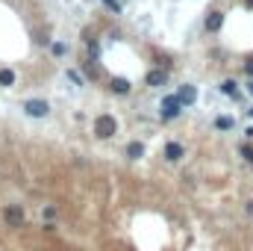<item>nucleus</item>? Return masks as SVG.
Instances as JSON below:
<instances>
[{"label": "nucleus", "mask_w": 253, "mask_h": 251, "mask_svg": "<svg viewBox=\"0 0 253 251\" xmlns=\"http://www.w3.org/2000/svg\"><path fill=\"white\" fill-rule=\"evenodd\" d=\"M100 3H103V6H106V9H112V12H115V15H118V12H121V3H118V0H100Z\"/></svg>", "instance_id": "nucleus-15"}, {"label": "nucleus", "mask_w": 253, "mask_h": 251, "mask_svg": "<svg viewBox=\"0 0 253 251\" xmlns=\"http://www.w3.org/2000/svg\"><path fill=\"white\" fill-rule=\"evenodd\" d=\"M186 157V148L180 145V142H168L165 145V160L168 163H177V160H183Z\"/></svg>", "instance_id": "nucleus-6"}, {"label": "nucleus", "mask_w": 253, "mask_h": 251, "mask_svg": "<svg viewBox=\"0 0 253 251\" xmlns=\"http://www.w3.org/2000/svg\"><path fill=\"white\" fill-rule=\"evenodd\" d=\"M248 95H253V77H251V83H248Z\"/></svg>", "instance_id": "nucleus-19"}, {"label": "nucleus", "mask_w": 253, "mask_h": 251, "mask_svg": "<svg viewBox=\"0 0 253 251\" xmlns=\"http://www.w3.org/2000/svg\"><path fill=\"white\" fill-rule=\"evenodd\" d=\"M24 112L29 118H47L50 115V104L41 101V98H29V101H24Z\"/></svg>", "instance_id": "nucleus-2"}, {"label": "nucleus", "mask_w": 253, "mask_h": 251, "mask_svg": "<svg viewBox=\"0 0 253 251\" xmlns=\"http://www.w3.org/2000/svg\"><path fill=\"white\" fill-rule=\"evenodd\" d=\"M127 157H130V160L144 157V145H141V142H130V145H127Z\"/></svg>", "instance_id": "nucleus-11"}, {"label": "nucleus", "mask_w": 253, "mask_h": 251, "mask_svg": "<svg viewBox=\"0 0 253 251\" xmlns=\"http://www.w3.org/2000/svg\"><path fill=\"white\" fill-rule=\"evenodd\" d=\"M221 27H224V12H209L206 15V30L209 33H218Z\"/></svg>", "instance_id": "nucleus-7"}, {"label": "nucleus", "mask_w": 253, "mask_h": 251, "mask_svg": "<svg viewBox=\"0 0 253 251\" xmlns=\"http://www.w3.org/2000/svg\"><path fill=\"white\" fill-rule=\"evenodd\" d=\"M215 127H218V130H233V127H236V118H230V115H218V118H215Z\"/></svg>", "instance_id": "nucleus-13"}, {"label": "nucleus", "mask_w": 253, "mask_h": 251, "mask_svg": "<svg viewBox=\"0 0 253 251\" xmlns=\"http://www.w3.org/2000/svg\"><path fill=\"white\" fill-rule=\"evenodd\" d=\"M50 50H53V56H65V53H68V44H65V41H53Z\"/></svg>", "instance_id": "nucleus-14"}, {"label": "nucleus", "mask_w": 253, "mask_h": 251, "mask_svg": "<svg viewBox=\"0 0 253 251\" xmlns=\"http://www.w3.org/2000/svg\"><path fill=\"white\" fill-rule=\"evenodd\" d=\"M0 86H3V89L15 86V71H12V68H0Z\"/></svg>", "instance_id": "nucleus-12"}, {"label": "nucleus", "mask_w": 253, "mask_h": 251, "mask_svg": "<svg viewBox=\"0 0 253 251\" xmlns=\"http://www.w3.org/2000/svg\"><path fill=\"white\" fill-rule=\"evenodd\" d=\"M221 92H224L227 98H239V83H236V80H224V83H221Z\"/></svg>", "instance_id": "nucleus-10"}, {"label": "nucleus", "mask_w": 253, "mask_h": 251, "mask_svg": "<svg viewBox=\"0 0 253 251\" xmlns=\"http://www.w3.org/2000/svg\"><path fill=\"white\" fill-rule=\"evenodd\" d=\"M85 71H88V77H91V80H94V77H97V74H100V68H97V65H91V62H88V65H85Z\"/></svg>", "instance_id": "nucleus-16"}, {"label": "nucleus", "mask_w": 253, "mask_h": 251, "mask_svg": "<svg viewBox=\"0 0 253 251\" xmlns=\"http://www.w3.org/2000/svg\"><path fill=\"white\" fill-rule=\"evenodd\" d=\"M242 157H245V160H251V163H253V148H245V145H242Z\"/></svg>", "instance_id": "nucleus-17"}, {"label": "nucleus", "mask_w": 253, "mask_h": 251, "mask_svg": "<svg viewBox=\"0 0 253 251\" xmlns=\"http://www.w3.org/2000/svg\"><path fill=\"white\" fill-rule=\"evenodd\" d=\"M94 133H97V139H112L118 133V118L109 115V112H100L94 118Z\"/></svg>", "instance_id": "nucleus-1"}, {"label": "nucleus", "mask_w": 253, "mask_h": 251, "mask_svg": "<svg viewBox=\"0 0 253 251\" xmlns=\"http://www.w3.org/2000/svg\"><path fill=\"white\" fill-rule=\"evenodd\" d=\"M165 80H168V74L162 71V68H153V71H147V86H165Z\"/></svg>", "instance_id": "nucleus-8"}, {"label": "nucleus", "mask_w": 253, "mask_h": 251, "mask_svg": "<svg viewBox=\"0 0 253 251\" xmlns=\"http://www.w3.org/2000/svg\"><path fill=\"white\" fill-rule=\"evenodd\" d=\"M3 216H6V225H9V228H21V225H24V219H27V213H24V207H21V204H9Z\"/></svg>", "instance_id": "nucleus-4"}, {"label": "nucleus", "mask_w": 253, "mask_h": 251, "mask_svg": "<svg viewBox=\"0 0 253 251\" xmlns=\"http://www.w3.org/2000/svg\"><path fill=\"white\" fill-rule=\"evenodd\" d=\"M245 6H251V9H253V0H245Z\"/></svg>", "instance_id": "nucleus-20"}, {"label": "nucleus", "mask_w": 253, "mask_h": 251, "mask_svg": "<svg viewBox=\"0 0 253 251\" xmlns=\"http://www.w3.org/2000/svg\"><path fill=\"white\" fill-rule=\"evenodd\" d=\"M112 92L115 95H127L130 92V80L127 77H112Z\"/></svg>", "instance_id": "nucleus-9"}, {"label": "nucleus", "mask_w": 253, "mask_h": 251, "mask_svg": "<svg viewBox=\"0 0 253 251\" xmlns=\"http://www.w3.org/2000/svg\"><path fill=\"white\" fill-rule=\"evenodd\" d=\"M177 98L183 101V107H192V104L197 101V89L186 83V86H180V89H177Z\"/></svg>", "instance_id": "nucleus-5"}, {"label": "nucleus", "mask_w": 253, "mask_h": 251, "mask_svg": "<svg viewBox=\"0 0 253 251\" xmlns=\"http://www.w3.org/2000/svg\"><path fill=\"white\" fill-rule=\"evenodd\" d=\"M245 71H248V77H253V56L245 62Z\"/></svg>", "instance_id": "nucleus-18"}, {"label": "nucleus", "mask_w": 253, "mask_h": 251, "mask_svg": "<svg viewBox=\"0 0 253 251\" xmlns=\"http://www.w3.org/2000/svg\"><path fill=\"white\" fill-rule=\"evenodd\" d=\"M159 112H162V118H165V121H171V118H177V115L183 112V101H180L177 95H168V98H162Z\"/></svg>", "instance_id": "nucleus-3"}]
</instances>
